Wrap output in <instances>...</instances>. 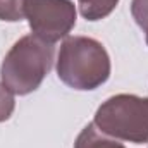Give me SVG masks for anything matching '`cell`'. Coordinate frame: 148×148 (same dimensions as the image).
<instances>
[{
    "label": "cell",
    "mask_w": 148,
    "mask_h": 148,
    "mask_svg": "<svg viewBox=\"0 0 148 148\" xmlns=\"http://www.w3.org/2000/svg\"><path fill=\"white\" fill-rule=\"evenodd\" d=\"M57 76L73 90H97L110 77V57L95 38L69 36L60 45Z\"/></svg>",
    "instance_id": "cell-1"
},
{
    "label": "cell",
    "mask_w": 148,
    "mask_h": 148,
    "mask_svg": "<svg viewBox=\"0 0 148 148\" xmlns=\"http://www.w3.org/2000/svg\"><path fill=\"white\" fill-rule=\"evenodd\" d=\"M53 45L35 35L17 40L3 57L0 67L2 84L14 95H29L40 88L52 69Z\"/></svg>",
    "instance_id": "cell-2"
},
{
    "label": "cell",
    "mask_w": 148,
    "mask_h": 148,
    "mask_svg": "<svg viewBox=\"0 0 148 148\" xmlns=\"http://www.w3.org/2000/svg\"><path fill=\"white\" fill-rule=\"evenodd\" d=\"M93 124L115 140L148 143V98L129 93L114 95L98 107Z\"/></svg>",
    "instance_id": "cell-3"
},
{
    "label": "cell",
    "mask_w": 148,
    "mask_h": 148,
    "mask_svg": "<svg viewBox=\"0 0 148 148\" xmlns=\"http://www.w3.org/2000/svg\"><path fill=\"white\" fill-rule=\"evenodd\" d=\"M23 12L33 35L52 45L71 33L77 16L73 0H23Z\"/></svg>",
    "instance_id": "cell-4"
},
{
    "label": "cell",
    "mask_w": 148,
    "mask_h": 148,
    "mask_svg": "<svg viewBox=\"0 0 148 148\" xmlns=\"http://www.w3.org/2000/svg\"><path fill=\"white\" fill-rule=\"evenodd\" d=\"M74 148H126L122 143H117L115 140H110L107 134L97 129L95 124L84 126V129L77 134Z\"/></svg>",
    "instance_id": "cell-5"
},
{
    "label": "cell",
    "mask_w": 148,
    "mask_h": 148,
    "mask_svg": "<svg viewBox=\"0 0 148 148\" xmlns=\"http://www.w3.org/2000/svg\"><path fill=\"white\" fill-rule=\"evenodd\" d=\"M119 0H77L79 12L86 21H100L110 16Z\"/></svg>",
    "instance_id": "cell-6"
},
{
    "label": "cell",
    "mask_w": 148,
    "mask_h": 148,
    "mask_svg": "<svg viewBox=\"0 0 148 148\" xmlns=\"http://www.w3.org/2000/svg\"><path fill=\"white\" fill-rule=\"evenodd\" d=\"M23 19V0H0V21L17 23Z\"/></svg>",
    "instance_id": "cell-7"
},
{
    "label": "cell",
    "mask_w": 148,
    "mask_h": 148,
    "mask_svg": "<svg viewBox=\"0 0 148 148\" xmlns=\"http://www.w3.org/2000/svg\"><path fill=\"white\" fill-rule=\"evenodd\" d=\"M131 14L136 24L143 29L145 41L148 45V0H133L131 2Z\"/></svg>",
    "instance_id": "cell-8"
},
{
    "label": "cell",
    "mask_w": 148,
    "mask_h": 148,
    "mask_svg": "<svg viewBox=\"0 0 148 148\" xmlns=\"http://www.w3.org/2000/svg\"><path fill=\"white\" fill-rule=\"evenodd\" d=\"M14 109H16L14 93H10V91L0 83V122L10 119V115H12Z\"/></svg>",
    "instance_id": "cell-9"
}]
</instances>
